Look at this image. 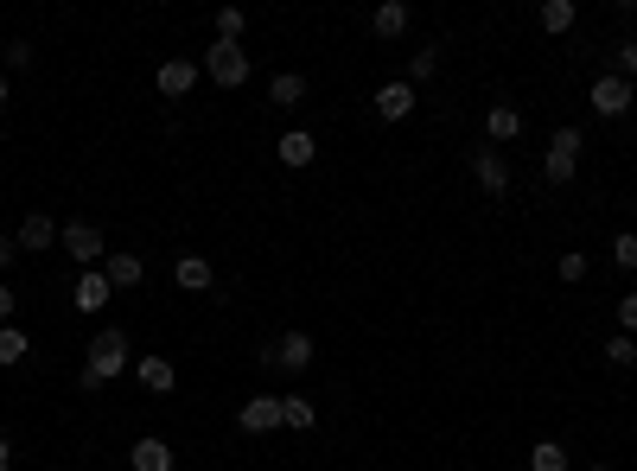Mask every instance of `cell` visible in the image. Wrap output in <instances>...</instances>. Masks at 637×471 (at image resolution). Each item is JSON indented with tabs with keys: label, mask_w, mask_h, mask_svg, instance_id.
Returning a JSON list of instances; mask_svg holds the SVG:
<instances>
[{
	"label": "cell",
	"mask_w": 637,
	"mask_h": 471,
	"mask_svg": "<svg viewBox=\"0 0 637 471\" xmlns=\"http://www.w3.org/2000/svg\"><path fill=\"white\" fill-rule=\"evenodd\" d=\"M128 363H134V351H128L122 331H96V338H90V357H83V376H90L96 389H102V382H115V376L128 370Z\"/></svg>",
	"instance_id": "obj_1"
},
{
	"label": "cell",
	"mask_w": 637,
	"mask_h": 471,
	"mask_svg": "<svg viewBox=\"0 0 637 471\" xmlns=\"http://www.w3.org/2000/svg\"><path fill=\"white\" fill-rule=\"evenodd\" d=\"M618 77H625V83L637 77V39H625V45H618Z\"/></svg>",
	"instance_id": "obj_30"
},
{
	"label": "cell",
	"mask_w": 637,
	"mask_h": 471,
	"mask_svg": "<svg viewBox=\"0 0 637 471\" xmlns=\"http://www.w3.org/2000/svg\"><path fill=\"white\" fill-rule=\"evenodd\" d=\"M618 331H625V338L637 331V293H625V300H618Z\"/></svg>",
	"instance_id": "obj_31"
},
{
	"label": "cell",
	"mask_w": 637,
	"mask_h": 471,
	"mask_svg": "<svg viewBox=\"0 0 637 471\" xmlns=\"http://www.w3.org/2000/svg\"><path fill=\"white\" fill-rule=\"evenodd\" d=\"M434 71H440V58H434V51H415V58H408V83H415V90H421V83L434 77Z\"/></svg>",
	"instance_id": "obj_29"
},
{
	"label": "cell",
	"mask_w": 637,
	"mask_h": 471,
	"mask_svg": "<svg viewBox=\"0 0 637 471\" xmlns=\"http://www.w3.org/2000/svg\"><path fill=\"white\" fill-rule=\"evenodd\" d=\"M102 274H109L115 293H128V287L147 281V261H141V255H109V261H102Z\"/></svg>",
	"instance_id": "obj_16"
},
{
	"label": "cell",
	"mask_w": 637,
	"mask_h": 471,
	"mask_svg": "<svg viewBox=\"0 0 637 471\" xmlns=\"http://www.w3.org/2000/svg\"><path fill=\"white\" fill-rule=\"evenodd\" d=\"M281 427H300V433H313L319 427V408L306 395H281Z\"/></svg>",
	"instance_id": "obj_20"
},
{
	"label": "cell",
	"mask_w": 637,
	"mask_h": 471,
	"mask_svg": "<svg viewBox=\"0 0 637 471\" xmlns=\"http://www.w3.org/2000/svg\"><path fill=\"white\" fill-rule=\"evenodd\" d=\"M268 102H274V109H294V102H306V77H300V71H281V77L268 83Z\"/></svg>",
	"instance_id": "obj_21"
},
{
	"label": "cell",
	"mask_w": 637,
	"mask_h": 471,
	"mask_svg": "<svg viewBox=\"0 0 637 471\" xmlns=\"http://www.w3.org/2000/svg\"><path fill=\"white\" fill-rule=\"evenodd\" d=\"M472 179H478V191H485V198H504L510 191V166H504V153H472Z\"/></svg>",
	"instance_id": "obj_11"
},
{
	"label": "cell",
	"mask_w": 637,
	"mask_h": 471,
	"mask_svg": "<svg viewBox=\"0 0 637 471\" xmlns=\"http://www.w3.org/2000/svg\"><path fill=\"white\" fill-rule=\"evenodd\" d=\"M370 32H376V39H402V32H408V7H402V0H383V7L370 13Z\"/></svg>",
	"instance_id": "obj_18"
},
{
	"label": "cell",
	"mask_w": 637,
	"mask_h": 471,
	"mask_svg": "<svg viewBox=\"0 0 637 471\" xmlns=\"http://www.w3.org/2000/svg\"><path fill=\"white\" fill-rule=\"evenodd\" d=\"M7 64H13V71H26V64H32V45L13 39V45H7Z\"/></svg>",
	"instance_id": "obj_32"
},
{
	"label": "cell",
	"mask_w": 637,
	"mask_h": 471,
	"mask_svg": "<svg viewBox=\"0 0 637 471\" xmlns=\"http://www.w3.org/2000/svg\"><path fill=\"white\" fill-rule=\"evenodd\" d=\"M134 376H141V389H153V395H172V389H179V370H172L166 357H134Z\"/></svg>",
	"instance_id": "obj_14"
},
{
	"label": "cell",
	"mask_w": 637,
	"mask_h": 471,
	"mask_svg": "<svg viewBox=\"0 0 637 471\" xmlns=\"http://www.w3.org/2000/svg\"><path fill=\"white\" fill-rule=\"evenodd\" d=\"M128 465H134V471H172V446H166V440H153V433H147V440H134Z\"/></svg>",
	"instance_id": "obj_17"
},
{
	"label": "cell",
	"mask_w": 637,
	"mask_h": 471,
	"mask_svg": "<svg viewBox=\"0 0 637 471\" xmlns=\"http://www.w3.org/2000/svg\"><path fill=\"white\" fill-rule=\"evenodd\" d=\"M0 471H13V446L7 440H0Z\"/></svg>",
	"instance_id": "obj_35"
},
{
	"label": "cell",
	"mask_w": 637,
	"mask_h": 471,
	"mask_svg": "<svg viewBox=\"0 0 637 471\" xmlns=\"http://www.w3.org/2000/svg\"><path fill=\"white\" fill-rule=\"evenodd\" d=\"M587 102H593V109L606 115V121H618V115H631V102H637V96H631V83L612 71V77H599V83H593V96H587Z\"/></svg>",
	"instance_id": "obj_8"
},
{
	"label": "cell",
	"mask_w": 637,
	"mask_h": 471,
	"mask_svg": "<svg viewBox=\"0 0 637 471\" xmlns=\"http://www.w3.org/2000/svg\"><path fill=\"white\" fill-rule=\"evenodd\" d=\"M13 261H20V242H13V236H0V274H7Z\"/></svg>",
	"instance_id": "obj_33"
},
{
	"label": "cell",
	"mask_w": 637,
	"mask_h": 471,
	"mask_svg": "<svg viewBox=\"0 0 637 471\" xmlns=\"http://www.w3.org/2000/svg\"><path fill=\"white\" fill-rule=\"evenodd\" d=\"M0 325H13V287L0 281Z\"/></svg>",
	"instance_id": "obj_34"
},
{
	"label": "cell",
	"mask_w": 637,
	"mask_h": 471,
	"mask_svg": "<svg viewBox=\"0 0 637 471\" xmlns=\"http://www.w3.org/2000/svg\"><path fill=\"white\" fill-rule=\"evenodd\" d=\"M7 102H13V83H7V77H0V109H7Z\"/></svg>",
	"instance_id": "obj_36"
},
{
	"label": "cell",
	"mask_w": 637,
	"mask_h": 471,
	"mask_svg": "<svg viewBox=\"0 0 637 471\" xmlns=\"http://www.w3.org/2000/svg\"><path fill=\"white\" fill-rule=\"evenodd\" d=\"M485 134H491V141H516V134H523V109H510V102H497V109L485 115Z\"/></svg>",
	"instance_id": "obj_19"
},
{
	"label": "cell",
	"mask_w": 637,
	"mask_h": 471,
	"mask_svg": "<svg viewBox=\"0 0 637 471\" xmlns=\"http://www.w3.org/2000/svg\"><path fill=\"white\" fill-rule=\"evenodd\" d=\"M313 338H306V331H281V338H274L268 344V351H262V363H274V370H287V376H306V370H313Z\"/></svg>",
	"instance_id": "obj_4"
},
{
	"label": "cell",
	"mask_w": 637,
	"mask_h": 471,
	"mask_svg": "<svg viewBox=\"0 0 637 471\" xmlns=\"http://www.w3.org/2000/svg\"><path fill=\"white\" fill-rule=\"evenodd\" d=\"M58 242H64V255H71L77 268H96V261L109 255V249H102V230H96V223H64Z\"/></svg>",
	"instance_id": "obj_5"
},
{
	"label": "cell",
	"mask_w": 637,
	"mask_h": 471,
	"mask_svg": "<svg viewBox=\"0 0 637 471\" xmlns=\"http://www.w3.org/2000/svg\"><path fill=\"white\" fill-rule=\"evenodd\" d=\"M536 20H542V32H574L580 7H574V0H542V13H536Z\"/></svg>",
	"instance_id": "obj_22"
},
{
	"label": "cell",
	"mask_w": 637,
	"mask_h": 471,
	"mask_svg": "<svg viewBox=\"0 0 637 471\" xmlns=\"http://www.w3.org/2000/svg\"><path fill=\"white\" fill-rule=\"evenodd\" d=\"M415 83H408V77H395V83H383V90H376L370 96V109L376 115H383V121H408V115H415Z\"/></svg>",
	"instance_id": "obj_7"
},
{
	"label": "cell",
	"mask_w": 637,
	"mask_h": 471,
	"mask_svg": "<svg viewBox=\"0 0 637 471\" xmlns=\"http://www.w3.org/2000/svg\"><path fill=\"white\" fill-rule=\"evenodd\" d=\"M606 363H612V370H631V363H637V344L625 338V331H618V338L606 344Z\"/></svg>",
	"instance_id": "obj_27"
},
{
	"label": "cell",
	"mask_w": 637,
	"mask_h": 471,
	"mask_svg": "<svg viewBox=\"0 0 637 471\" xmlns=\"http://www.w3.org/2000/svg\"><path fill=\"white\" fill-rule=\"evenodd\" d=\"M236 427L243 433H274L281 427V395H249L243 408H236Z\"/></svg>",
	"instance_id": "obj_9"
},
{
	"label": "cell",
	"mask_w": 637,
	"mask_h": 471,
	"mask_svg": "<svg viewBox=\"0 0 637 471\" xmlns=\"http://www.w3.org/2000/svg\"><path fill=\"white\" fill-rule=\"evenodd\" d=\"M593 471H612V465H593Z\"/></svg>",
	"instance_id": "obj_37"
},
{
	"label": "cell",
	"mask_w": 637,
	"mask_h": 471,
	"mask_svg": "<svg viewBox=\"0 0 637 471\" xmlns=\"http://www.w3.org/2000/svg\"><path fill=\"white\" fill-rule=\"evenodd\" d=\"M555 274H561L567 287H580V281H587V255H580V249H567V255L555 261Z\"/></svg>",
	"instance_id": "obj_25"
},
{
	"label": "cell",
	"mask_w": 637,
	"mask_h": 471,
	"mask_svg": "<svg viewBox=\"0 0 637 471\" xmlns=\"http://www.w3.org/2000/svg\"><path fill=\"white\" fill-rule=\"evenodd\" d=\"M172 281H179L185 293H204V287L217 281V268H211L204 255H179V261H172Z\"/></svg>",
	"instance_id": "obj_15"
},
{
	"label": "cell",
	"mask_w": 637,
	"mask_h": 471,
	"mask_svg": "<svg viewBox=\"0 0 637 471\" xmlns=\"http://www.w3.org/2000/svg\"><path fill=\"white\" fill-rule=\"evenodd\" d=\"M529 471H567V446L536 440V446H529Z\"/></svg>",
	"instance_id": "obj_24"
},
{
	"label": "cell",
	"mask_w": 637,
	"mask_h": 471,
	"mask_svg": "<svg viewBox=\"0 0 637 471\" xmlns=\"http://www.w3.org/2000/svg\"><path fill=\"white\" fill-rule=\"evenodd\" d=\"M243 26H249V20H243L236 7H223V13H217V39H223V45H236V39H243Z\"/></svg>",
	"instance_id": "obj_28"
},
{
	"label": "cell",
	"mask_w": 637,
	"mask_h": 471,
	"mask_svg": "<svg viewBox=\"0 0 637 471\" xmlns=\"http://www.w3.org/2000/svg\"><path fill=\"white\" fill-rule=\"evenodd\" d=\"M198 77H204V64H192V58H166L160 71H153V90L179 102V96H192V83H198Z\"/></svg>",
	"instance_id": "obj_6"
},
{
	"label": "cell",
	"mask_w": 637,
	"mask_h": 471,
	"mask_svg": "<svg viewBox=\"0 0 637 471\" xmlns=\"http://www.w3.org/2000/svg\"><path fill=\"white\" fill-rule=\"evenodd\" d=\"M612 261H618L625 274L637 268V230H618V236H612Z\"/></svg>",
	"instance_id": "obj_26"
},
{
	"label": "cell",
	"mask_w": 637,
	"mask_h": 471,
	"mask_svg": "<svg viewBox=\"0 0 637 471\" xmlns=\"http://www.w3.org/2000/svg\"><path fill=\"white\" fill-rule=\"evenodd\" d=\"M204 77H211L217 90H243V83H249V51L217 39L211 51H204Z\"/></svg>",
	"instance_id": "obj_3"
},
{
	"label": "cell",
	"mask_w": 637,
	"mask_h": 471,
	"mask_svg": "<svg viewBox=\"0 0 637 471\" xmlns=\"http://www.w3.org/2000/svg\"><path fill=\"white\" fill-rule=\"evenodd\" d=\"M13 242H20V255H39V249H58V223H51L45 211H32V217L20 223V236H13Z\"/></svg>",
	"instance_id": "obj_12"
},
{
	"label": "cell",
	"mask_w": 637,
	"mask_h": 471,
	"mask_svg": "<svg viewBox=\"0 0 637 471\" xmlns=\"http://www.w3.org/2000/svg\"><path fill=\"white\" fill-rule=\"evenodd\" d=\"M109 300H115L109 274H102V268H83V274H77V287H71V306H77V312H102Z\"/></svg>",
	"instance_id": "obj_10"
},
{
	"label": "cell",
	"mask_w": 637,
	"mask_h": 471,
	"mask_svg": "<svg viewBox=\"0 0 637 471\" xmlns=\"http://www.w3.org/2000/svg\"><path fill=\"white\" fill-rule=\"evenodd\" d=\"M274 160H281V166H313L319 160V141H313V134H306V128H294V134H281V147H274Z\"/></svg>",
	"instance_id": "obj_13"
},
{
	"label": "cell",
	"mask_w": 637,
	"mask_h": 471,
	"mask_svg": "<svg viewBox=\"0 0 637 471\" xmlns=\"http://www.w3.org/2000/svg\"><path fill=\"white\" fill-rule=\"evenodd\" d=\"M26 351H32L26 331H20V325H0V363L13 370V363H26Z\"/></svg>",
	"instance_id": "obj_23"
},
{
	"label": "cell",
	"mask_w": 637,
	"mask_h": 471,
	"mask_svg": "<svg viewBox=\"0 0 637 471\" xmlns=\"http://www.w3.org/2000/svg\"><path fill=\"white\" fill-rule=\"evenodd\" d=\"M580 153H587L580 128H555V141H548V153H542V179L548 185H567L580 172Z\"/></svg>",
	"instance_id": "obj_2"
}]
</instances>
